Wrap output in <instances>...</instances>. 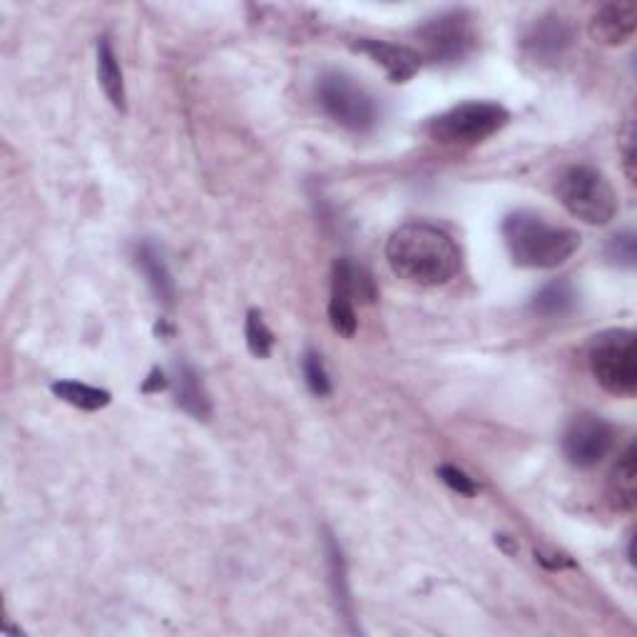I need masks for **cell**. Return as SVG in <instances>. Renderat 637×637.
<instances>
[{"mask_svg":"<svg viewBox=\"0 0 637 637\" xmlns=\"http://www.w3.org/2000/svg\"><path fill=\"white\" fill-rule=\"evenodd\" d=\"M317 103L323 115L349 133H371L379 123V105L361 83L341 70H327L317 78Z\"/></svg>","mask_w":637,"mask_h":637,"instance_id":"3","label":"cell"},{"mask_svg":"<svg viewBox=\"0 0 637 637\" xmlns=\"http://www.w3.org/2000/svg\"><path fill=\"white\" fill-rule=\"evenodd\" d=\"M605 259L618 269H633L637 259L633 232H620V235H615L608 242V247H605Z\"/></svg>","mask_w":637,"mask_h":637,"instance_id":"23","label":"cell"},{"mask_svg":"<svg viewBox=\"0 0 637 637\" xmlns=\"http://www.w3.org/2000/svg\"><path fill=\"white\" fill-rule=\"evenodd\" d=\"M575 307H578V291H575L568 279L551 281V285H545L531 301V309L535 315L545 319L568 317L573 315Z\"/></svg>","mask_w":637,"mask_h":637,"instance_id":"17","label":"cell"},{"mask_svg":"<svg viewBox=\"0 0 637 637\" xmlns=\"http://www.w3.org/2000/svg\"><path fill=\"white\" fill-rule=\"evenodd\" d=\"M167 387H169V379L165 377V371L153 369V373H150L147 381L143 383V391L153 393V391H162V389H167Z\"/></svg>","mask_w":637,"mask_h":637,"instance_id":"26","label":"cell"},{"mask_svg":"<svg viewBox=\"0 0 637 637\" xmlns=\"http://www.w3.org/2000/svg\"><path fill=\"white\" fill-rule=\"evenodd\" d=\"M393 275L419 287H443L461 271V249L449 232L429 222H409L387 242Z\"/></svg>","mask_w":637,"mask_h":637,"instance_id":"1","label":"cell"},{"mask_svg":"<svg viewBox=\"0 0 637 637\" xmlns=\"http://www.w3.org/2000/svg\"><path fill=\"white\" fill-rule=\"evenodd\" d=\"M593 379L613 397H635L637 391V351L630 329H610L593 337L588 347Z\"/></svg>","mask_w":637,"mask_h":637,"instance_id":"5","label":"cell"},{"mask_svg":"<svg viewBox=\"0 0 637 637\" xmlns=\"http://www.w3.org/2000/svg\"><path fill=\"white\" fill-rule=\"evenodd\" d=\"M501 235L511 259L525 269H555L581 247V235L568 227H555L528 209L511 212L503 219Z\"/></svg>","mask_w":637,"mask_h":637,"instance_id":"2","label":"cell"},{"mask_svg":"<svg viewBox=\"0 0 637 637\" xmlns=\"http://www.w3.org/2000/svg\"><path fill=\"white\" fill-rule=\"evenodd\" d=\"M329 321H331V329L341 333V337L351 339L353 333H357L359 327V319H357V307H353V301L343 295H337V291H331V301H329Z\"/></svg>","mask_w":637,"mask_h":637,"instance_id":"21","label":"cell"},{"mask_svg":"<svg viewBox=\"0 0 637 637\" xmlns=\"http://www.w3.org/2000/svg\"><path fill=\"white\" fill-rule=\"evenodd\" d=\"M135 265L140 271H143L150 289L155 291V297L162 301V305L165 307L175 305L177 287H175V279H172V271L160 247L147 239L140 242V245H135Z\"/></svg>","mask_w":637,"mask_h":637,"instance_id":"12","label":"cell"},{"mask_svg":"<svg viewBox=\"0 0 637 637\" xmlns=\"http://www.w3.org/2000/svg\"><path fill=\"white\" fill-rule=\"evenodd\" d=\"M172 387H175L177 407L185 413H189L192 419L207 421L212 417V401H209V393L205 389V381H202L199 373L192 369L187 361L177 363Z\"/></svg>","mask_w":637,"mask_h":637,"instance_id":"13","label":"cell"},{"mask_svg":"<svg viewBox=\"0 0 637 637\" xmlns=\"http://www.w3.org/2000/svg\"><path fill=\"white\" fill-rule=\"evenodd\" d=\"M637 30V6L635 3H608L603 6L590 20V33L603 45L618 48L633 40Z\"/></svg>","mask_w":637,"mask_h":637,"instance_id":"11","label":"cell"},{"mask_svg":"<svg viewBox=\"0 0 637 637\" xmlns=\"http://www.w3.org/2000/svg\"><path fill=\"white\" fill-rule=\"evenodd\" d=\"M575 43V28L568 18L558 13H545L535 18L523 33L521 48L528 60L538 65H555L571 53Z\"/></svg>","mask_w":637,"mask_h":637,"instance_id":"9","label":"cell"},{"mask_svg":"<svg viewBox=\"0 0 637 637\" xmlns=\"http://www.w3.org/2000/svg\"><path fill=\"white\" fill-rule=\"evenodd\" d=\"M511 113L499 103H461L429 123V135L443 145H479L508 125Z\"/></svg>","mask_w":637,"mask_h":637,"instance_id":"6","label":"cell"},{"mask_svg":"<svg viewBox=\"0 0 637 637\" xmlns=\"http://www.w3.org/2000/svg\"><path fill=\"white\" fill-rule=\"evenodd\" d=\"M323 545H327V563H329V575H331V590L333 598H337L339 610L343 613V618L351 620V593H349V581H347V561H343L341 545L337 538L327 531V538H323Z\"/></svg>","mask_w":637,"mask_h":637,"instance_id":"19","label":"cell"},{"mask_svg":"<svg viewBox=\"0 0 637 637\" xmlns=\"http://www.w3.org/2000/svg\"><path fill=\"white\" fill-rule=\"evenodd\" d=\"M97 78H100V85H103L105 97L110 100V105L120 110V113H125L127 100H125L123 68H120L115 48L113 43H110L107 35L97 40Z\"/></svg>","mask_w":637,"mask_h":637,"instance_id":"16","label":"cell"},{"mask_svg":"<svg viewBox=\"0 0 637 637\" xmlns=\"http://www.w3.org/2000/svg\"><path fill=\"white\" fill-rule=\"evenodd\" d=\"M245 337L249 351L255 353L257 359H267L271 353V347H275V333H271L265 317H261V311L257 309H249L245 321Z\"/></svg>","mask_w":637,"mask_h":637,"instance_id":"20","label":"cell"},{"mask_svg":"<svg viewBox=\"0 0 637 637\" xmlns=\"http://www.w3.org/2000/svg\"><path fill=\"white\" fill-rule=\"evenodd\" d=\"M558 199L575 219L603 227L618 215V197L608 177L588 165H573L558 179Z\"/></svg>","mask_w":637,"mask_h":637,"instance_id":"4","label":"cell"},{"mask_svg":"<svg viewBox=\"0 0 637 637\" xmlns=\"http://www.w3.org/2000/svg\"><path fill=\"white\" fill-rule=\"evenodd\" d=\"M419 38L433 63H461L476 48V28L469 10H446L419 28Z\"/></svg>","mask_w":637,"mask_h":637,"instance_id":"7","label":"cell"},{"mask_svg":"<svg viewBox=\"0 0 637 637\" xmlns=\"http://www.w3.org/2000/svg\"><path fill=\"white\" fill-rule=\"evenodd\" d=\"M50 391L55 393L60 401L70 403V407H75L80 411H100L110 407V391L105 389H97V387H88V383H80V381H55Z\"/></svg>","mask_w":637,"mask_h":637,"instance_id":"18","label":"cell"},{"mask_svg":"<svg viewBox=\"0 0 637 637\" xmlns=\"http://www.w3.org/2000/svg\"><path fill=\"white\" fill-rule=\"evenodd\" d=\"M608 499L618 511L630 513L637 503V466H635V443L620 453L608 479Z\"/></svg>","mask_w":637,"mask_h":637,"instance_id":"15","label":"cell"},{"mask_svg":"<svg viewBox=\"0 0 637 637\" xmlns=\"http://www.w3.org/2000/svg\"><path fill=\"white\" fill-rule=\"evenodd\" d=\"M331 291L349 297L351 301H373L377 299V287L367 269L349 257H341L331 267Z\"/></svg>","mask_w":637,"mask_h":637,"instance_id":"14","label":"cell"},{"mask_svg":"<svg viewBox=\"0 0 637 637\" xmlns=\"http://www.w3.org/2000/svg\"><path fill=\"white\" fill-rule=\"evenodd\" d=\"M301 371H305V381L315 397H319V399L329 397L331 379H329V371H327V367H323V361L317 351L305 353V359H301Z\"/></svg>","mask_w":637,"mask_h":637,"instance_id":"22","label":"cell"},{"mask_svg":"<svg viewBox=\"0 0 637 637\" xmlns=\"http://www.w3.org/2000/svg\"><path fill=\"white\" fill-rule=\"evenodd\" d=\"M357 50L363 55H369L373 63L387 70L391 83H409V80L421 70V55L417 50L407 45L387 43V40H373L361 38L357 43Z\"/></svg>","mask_w":637,"mask_h":637,"instance_id":"10","label":"cell"},{"mask_svg":"<svg viewBox=\"0 0 637 637\" xmlns=\"http://www.w3.org/2000/svg\"><path fill=\"white\" fill-rule=\"evenodd\" d=\"M620 150H623V167L630 182H635V127L628 123L623 127L620 135Z\"/></svg>","mask_w":637,"mask_h":637,"instance_id":"25","label":"cell"},{"mask_svg":"<svg viewBox=\"0 0 637 637\" xmlns=\"http://www.w3.org/2000/svg\"><path fill=\"white\" fill-rule=\"evenodd\" d=\"M436 473H439V479L446 483L451 491H456L461 495H476L479 493L476 481H473L466 471L451 466V463H443V466L436 469Z\"/></svg>","mask_w":637,"mask_h":637,"instance_id":"24","label":"cell"},{"mask_svg":"<svg viewBox=\"0 0 637 637\" xmlns=\"http://www.w3.org/2000/svg\"><path fill=\"white\" fill-rule=\"evenodd\" d=\"M615 431L603 417L578 413L563 431V456L575 469H593L608 456Z\"/></svg>","mask_w":637,"mask_h":637,"instance_id":"8","label":"cell"}]
</instances>
